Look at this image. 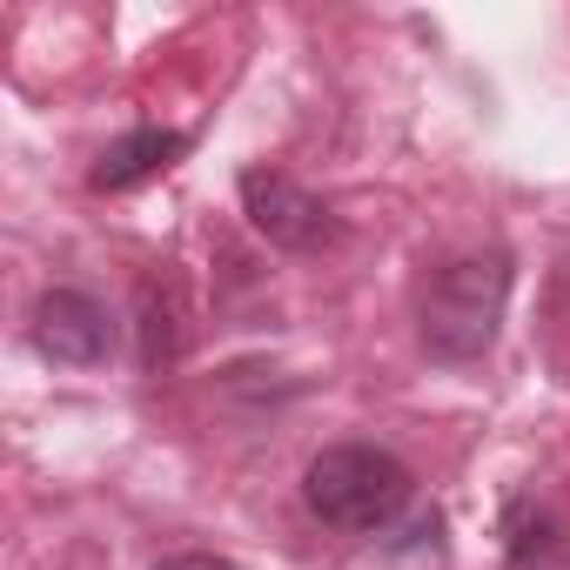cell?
<instances>
[{"instance_id": "6da1fadb", "label": "cell", "mask_w": 570, "mask_h": 570, "mask_svg": "<svg viewBox=\"0 0 570 570\" xmlns=\"http://www.w3.org/2000/svg\"><path fill=\"white\" fill-rule=\"evenodd\" d=\"M503 303H510V262L503 255H456V262H443L423 282V309H416L423 350L436 363H476L497 343Z\"/></svg>"}, {"instance_id": "7a4b0ae2", "label": "cell", "mask_w": 570, "mask_h": 570, "mask_svg": "<svg viewBox=\"0 0 570 570\" xmlns=\"http://www.w3.org/2000/svg\"><path fill=\"white\" fill-rule=\"evenodd\" d=\"M303 497L336 530H390L403 517V503H410V470L390 450L336 443L303 470Z\"/></svg>"}, {"instance_id": "3957f363", "label": "cell", "mask_w": 570, "mask_h": 570, "mask_svg": "<svg viewBox=\"0 0 570 570\" xmlns=\"http://www.w3.org/2000/svg\"><path fill=\"white\" fill-rule=\"evenodd\" d=\"M242 215L255 222V235H268L275 248H330L336 242V215L289 175H275V168H248L242 175Z\"/></svg>"}, {"instance_id": "277c9868", "label": "cell", "mask_w": 570, "mask_h": 570, "mask_svg": "<svg viewBox=\"0 0 570 570\" xmlns=\"http://www.w3.org/2000/svg\"><path fill=\"white\" fill-rule=\"evenodd\" d=\"M35 350L48 363H75V370H95L115 356V316L101 296L88 289H48L35 303Z\"/></svg>"}, {"instance_id": "5b68a950", "label": "cell", "mask_w": 570, "mask_h": 570, "mask_svg": "<svg viewBox=\"0 0 570 570\" xmlns=\"http://www.w3.org/2000/svg\"><path fill=\"white\" fill-rule=\"evenodd\" d=\"M181 155H188V135H175V128H135V135H121L95 161V188H135V181L175 168Z\"/></svg>"}, {"instance_id": "8992f818", "label": "cell", "mask_w": 570, "mask_h": 570, "mask_svg": "<svg viewBox=\"0 0 570 570\" xmlns=\"http://www.w3.org/2000/svg\"><path fill=\"white\" fill-rule=\"evenodd\" d=\"M550 563H557V530H550V517L530 510V503H517V510H510V570H550Z\"/></svg>"}, {"instance_id": "52a82bcc", "label": "cell", "mask_w": 570, "mask_h": 570, "mask_svg": "<svg viewBox=\"0 0 570 570\" xmlns=\"http://www.w3.org/2000/svg\"><path fill=\"white\" fill-rule=\"evenodd\" d=\"M155 570H235L228 557H208V550H188V557H168V563H155Z\"/></svg>"}]
</instances>
